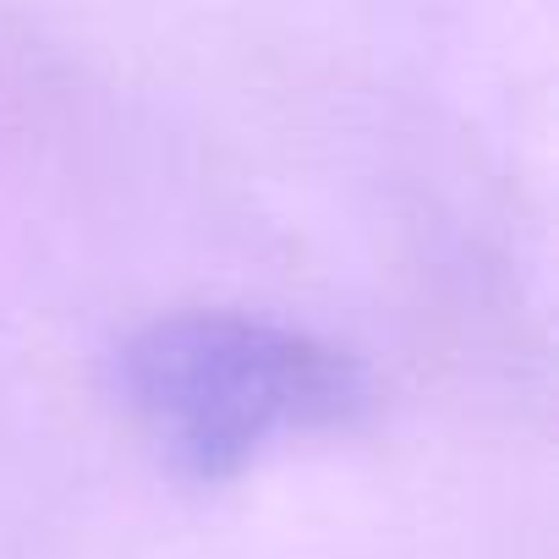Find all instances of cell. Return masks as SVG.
<instances>
[{
	"instance_id": "1",
	"label": "cell",
	"mask_w": 559,
	"mask_h": 559,
	"mask_svg": "<svg viewBox=\"0 0 559 559\" xmlns=\"http://www.w3.org/2000/svg\"><path fill=\"white\" fill-rule=\"evenodd\" d=\"M116 379L154 450L198 483L236 477L292 433L352 423L368 401L357 357L247 313L154 319L121 346Z\"/></svg>"
}]
</instances>
